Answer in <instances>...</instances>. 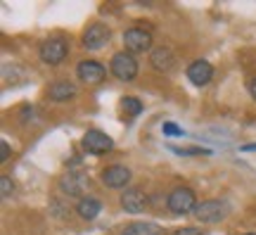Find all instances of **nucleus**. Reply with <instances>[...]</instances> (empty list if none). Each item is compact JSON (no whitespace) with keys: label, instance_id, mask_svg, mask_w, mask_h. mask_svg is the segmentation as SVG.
Segmentation results:
<instances>
[{"label":"nucleus","instance_id":"412c9836","mask_svg":"<svg viewBox=\"0 0 256 235\" xmlns=\"http://www.w3.org/2000/svg\"><path fill=\"white\" fill-rule=\"evenodd\" d=\"M171 235H204V230H200V228H194V226H185V228L174 230Z\"/></svg>","mask_w":256,"mask_h":235},{"label":"nucleus","instance_id":"dca6fc26","mask_svg":"<svg viewBox=\"0 0 256 235\" xmlns=\"http://www.w3.org/2000/svg\"><path fill=\"white\" fill-rule=\"evenodd\" d=\"M121 235H164V230L156 223H150V221H136V223L124 226Z\"/></svg>","mask_w":256,"mask_h":235},{"label":"nucleus","instance_id":"aec40b11","mask_svg":"<svg viewBox=\"0 0 256 235\" xmlns=\"http://www.w3.org/2000/svg\"><path fill=\"white\" fill-rule=\"evenodd\" d=\"M12 192H14L12 178H10V176H2V178H0V195H2V197H10Z\"/></svg>","mask_w":256,"mask_h":235},{"label":"nucleus","instance_id":"f3484780","mask_svg":"<svg viewBox=\"0 0 256 235\" xmlns=\"http://www.w3.org/2000/svg\"><path fill=\"white\" fill-rule=\"evenodd\" d=\"M121 112H124L128 119H136L138 114L142 112V102L138 98H133V95H124V98H121Z\"/></svg>","mask_w":256,"mask_h":235},{"label":"nucleus","instance_id":"39448f33","mask_svg":"<svg viewBox=\"0 0 256 235\" xmlns=\"http://www.w3.org/2000/svg\"><path fill=\"white\" fill-rule=\"evenodd\" d=\"M81 147L86 150L88 154H95V157H100V154H107L114 147V140H112L107 133H102L98 128H90V131H86L81 138Z\"/></svg>","mask_w":256,"mask_h":235},{"label":"nucleus","instance_id":"1a4fd4ad","mask_svg":"<svg viewBox=\"0 0 256 235\" xmlns=\"http://www.w3.org/2000/svg\"><path fill=\"white\" fill-rule=\"evenodd\" d=\"M88 185H90V181H88L83 173H76V171L64 173L62 178H60V188H62L66 195H72V197L83 195V192L88 190ZM83 197H86V195H83Z\"/></svg>","mask_w":256,"mask_h":235},{"label":"nucleus","instance_id":"2eb2a0df","mask_svg":"<svg viewBox=\"0 0 256 235\" xmlns=\"http://www.w3.org/2000/svg\"><path fill=\"white\" fill-rule=\"evenodd\" d=\"M74 95H76V86L69 81H55V83H50V88H48V98L55 100V102L72 100Z\"/></svg>","mask_w":256,"mask_h":235},{"label":"nucleus","instance_id":"4468645a","mask_svg":"<svg viewBox=\"0 0 256 235\" xmlns=\"http://www.w3.org/2000/svg\"><path fill=\"white\" fill-rule=\"evenodd\" d=\"M76 211H78V216L83 221H95V218L100 216L102 211V202L98 197H90V195H86V197L78 199V204H76Z\"/></svg>","mask_w":256,"mask_h":235},{"label":"nucleus","instance_id":"f257e3e1","mask_svg":"<svg viewBox=\"0 0 256 235\" xmlns=\"http://www.w3.org/2000/svg\"><path fill=\"white\" fill-rule=\"evenodd\" d=\"M192 214L202 223H218V221H223L230 214V207L228 202H223V199H204V202H200L194 207Z\"/></svg>","mask_w":256,"mask_h":235},{"label":"nucleus","instance_id":"423d86ee","mask_svg":"<svg viewBox=\"0 0 256 235\" xmlns=\"http://www.w3.org/2000/svg\"><path fill=\"white\" fill-rule=\"evenodd\" d=\"M110 38H112L110 27L102 24V22H95V24H90V27L83 31L81 43L86 50H102V48L110 43Z\"/></svg>","mask_w":256,"mask_h":235},{"label":"nucleus","instance_id":"f03ea898","mask_svg":"<svg viewBox=\"0 0 256 235\" xmlns=\"http://www.w3.org/2000/svg\"><path fill=\"white\" fill-rule=\"evenodd\" d=\"M166 207H168V211H174V214H192V211H194V207H197L194 190L188 188V185L174 188L171 192H168Z\"/></svg>","mask_w":256,"mask_h":235},{"label":"nucleus","instance_id":"6ab92c4d","mask_svg":"<svg viewBox=\"0 0 256 235\" xmlns=\"http://www.w3.org/2000/svg\"><path fill=\"white\" fill-rule=\"evenodd\" d=\"M176 154H180V157H194V154H211L209 150H204V147H171Z\"/></svg>","mask_w":256,"mask_h":235},{"label":"nucleus","instance_id":"9d476101","mask_svg":"<svg viewBox=\"0 0 256 235\" xmlns=\"http://www.w3.org/2000/svg\"><path fill=\"white\" fill-rule=\"evenodd\" d=\"M104 74H107V69L100 62H95V60H83L76 67V76L83 83H100L104 81Z\"/></svg>","mask_w":256,"mask_h":235},{"label":"nucleus","instance_id":"393cba45","mask_svg":"<svg viewBox=\"0 0 256 235\" xmlns=\"http://www.w3.org/2000/svg\"><path fill=\"white\" fill-rule=\"evenodd\" d=\"M247 235H256V233H247Z\"/></svg>","mask_w":256,"mask_h":235},{"label":"nucleus","instance_id":"ddd939ff","mask_svg":"<svg viewBox=\"0 0 256 235\" xmlns=\"http://www.w3.org/2000/svg\"><path fill=\"white\" fill-rule=\"evenodd\" d=\"M150 64L159 74H168L176 67V55L171 53V48H154L150 55Z\"/></svg>","mask_w":256,"mask_h":235},{"label":"nucleus","instance_id":"9b49d317","mask_svg":"<svg viewBox=\"0 0 256 235\" xmlns=\"http://www.w3.org/2000/svg\"><path fill=\"white\" fill-rule=\"evenodd\" d=\"M121 209L128 211V214H140V211H145L147 209V197L142 190L138 188H128L126 192H121Z\"/></svg>","mask_w":256,"mask_h":235},{"label":"nucleus","instance_id":"20e7f679","mask_svg":"<svg viewBox=\"0 0 256 235\" xmlns=\"http://www.w3.org/2000/svg\"><path fill=\"white\" fill-rule=\"evenodd\" d=\"M110 69L119 81H133V79L138 76V60L130 53L121 50V53H116L114 57H112Z\"/></svg>","mask_w":256,"mask_h":235},{"label":"nucleus","instance_id":"0eeeda50","mask_svg":"<svg viewBox=\"0 0 256 235\" xmlns=\"http://www.w3.org/2000/svg\"><path fill=\"white\" fill-rule=\"evenodd\" d=\"M124 46H126V53H130V55L145 53V50L152 48V34L140 27L126 29L124 31Z\"/></svg>","mask_w":256,"mask_h":235},{"label":"nucleus","instance_id":"6e6552de","mask_svg":"<svg viewBox=\"0 0 256 235\" xmlns=\"http://www.w3.org/2000/svg\"><path fill=\"white\" fill-rule=\"evenodd\" d=\"M100 178L107 188H126L128 181H130V169L124 164H112L107 169H102Z\"/></svg>","mask_w":256,"mask_h":235},{"label":"nucleus","instance_id":"7ed1b4c3","mask_svg":"<svg viewBox=\"0 0 256 235\" xmlns=\"http://www.w3.org/2000/svg\"><path fill=\"white\" fill-rule=\"evenodd\" d=\"M40 60L43 64H50V67H57V64H62L66 60V55H69V43L64 41V38H48L40 43Z\"/></svg>","mask_w":256,"mask_h":235},{"label":"nucleus","instance_id":"5701e85b","mask_svg":"<svg viewBox=\"0 0 256 235\" xmlns=\"http://www.w3.org/2000/svg\"><path fill=\"white\" fill-rule=\"evenodd\" d=\"M249 93H252V98L256 100V76L252 79V81H249Z\"/></svg>","mask_w":256,"mask_h":235},{"label":"nucleus","instance_id":"f8f14e48","mask_svg":"<svg viewBox=\"0 0 256 235\" xmlns=\"http://www.w3.org/2000/svg\"><path fill=\"white\" fill-rule=\"evenodd\" d=\"M188 79H190L192 86H206V83L214 79V67H211L206 60H194V62L188 67Z\"/></svg>","mask_w":256,"mask_h":235},{"label":"nucleus","instance_id":"b1692460","mask_svg":"<svg viewBox=\"0 0 256 235\" xmlns=\"http://www.w3.org/2000/svg\"><path fill=\"white\" fill-rule=\"evenodd\" d=\"M242 150H244V152H249V150H256V143H254V145H244Z\"/></svg>","mask_w":256,"mask_h":235},{"label":"nucleus","instance_id":"4be33fe9","mask_svg":"<svg viewBox=\"0 0 256 235\" xmlns=\"http://www.w3.org/2000/svg\"><path fill=\"white\" fill-rule=\"evenodd\" d=\"M0 159H2V162H8L10 159V145L5 143V140L0 143Z\"/></svg>","mask_w":256,"mask_h":235},{"label":"nucleus","instance_id":"a211bd4d","mask_svg":"<svg viewBox=\"0 0 256 235\" xmlns=\"http://www.w3.org/2000/svg\"><path fill=\"white\" fill-rule=\"evenodd\" d=\"M162 133H164V136H171V138L185 136V131L178 126V124H174V121H164V124H162Z\"/></svg>","mask_w":256,"mask_h":235}]
</instances>
